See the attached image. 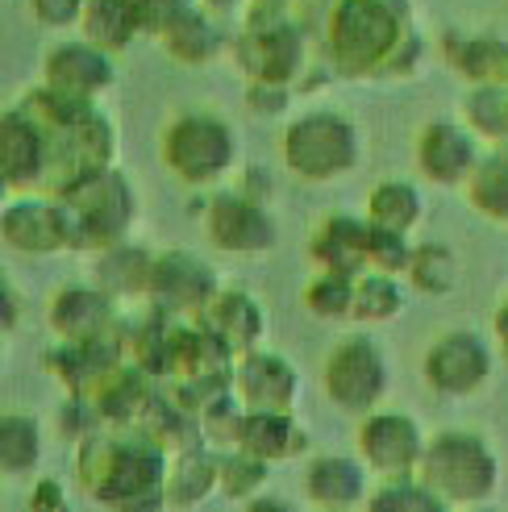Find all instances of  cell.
<instances>
[{
    "label": "cell",
    "mask_w": 508,
    "mask_h": 512,
    "mask_svg": "<svg viewBox=\"0 0 508 512\" xmlns=\"http://www.w3.org/2000/svg\"><path fill=\"white\" fill-rule=\"evenodd\" d=\"M325 55L346 80H404L425 59L409 0H334L325 13Z\"/></svg>",
    "instance_id": "obj_1"
},
{
    "label": "cell",
    "mask_w": 508,
    "mask_h": 512,
    "mask_svg": "<svg viewBox=\"0 0 508 512\" xmlns=\"http://www.w3.org/2000/svg\"><path fill=\"white\" fill-rule=\"evenodd\" d=\"M167 463L171 454L138 425H100L80 442L75 475L80 488L105 508L146 512L167 508Z\"/></svg>",
    "instance_id": "obj_2"
},
{
    "label": "cell",
    "mask_w": 508,
    "mask_h": 512,
    "mask_svg": "<svg viewBox=\"0 0 508 512\" xmlns=\"http://www.w3.org/2000/svg\"><path fill=\"white\" fill-rule=\"evenodd\" d=\"M17 109L38 121V130L46 134V146H50V175L42 196H59L75 179H84L100 167H113L117 134H113V121L96 109V100L67 96L50 84H38L17 100Z\"/></svg>",
    "instance_id": "obj_3"
},
{
    "label": "cell",
    "mask_w": 508,
    "mask_h": 512,
    "mask_svg": "<svg viewBox=\"0 0 508 512\" xmlns=\"http://www.w3.org/2000/svg\"><path fill=\"white\" fill-rule=\"evenodd\" d=\"M63 217H67V238L71 250L96 254L105 246H117L130 234L138 217V196L134 184L117 167H100L84 179H75L67 192H59Z\"/></svg>",
    "instance_id": "obj_4"
},
{
    "label": "cell",
    "mask_w": 508,
    "mask_h": 512,
    "mask_svg": "<svg viewBox=\"0 0 508 512\" xmlns=\"http://www.w3.org/2000/svg\"><path fill=\"white\" fill-rule=\"evenodd\" d=\"M417 475L442 496L446 508L488 504L500 488L496 450L471 429H446L438 438H429Z\"/></svg>",
    "instance_id": "obj_5"
},
{
    "label": "cell",
    "mask_w": 508,
    "mask_h": 512,
    "mask_svg": "<svg viewBox=\"0 0 508 512\" xmlns=\"http://www.w3.org/2000/svg\"><path fill=\"white\" fill-rule=\"evenodd\" d=\"M234 63L246 71V80L292 84L300 67L309 63V46H304V30L292 5L246 0L242 34L234 38Z\"/></svg>",
    "instance_id": "obj_6"
},
{
    "label": "cell",
    "mask_w": 508,
    "mask_h": 512,
    "mask_svg": "<svg viewBox=\"0 0 508 512\" xmlns=\"http://www.w3.org/2000/svg\"><path fill=\"white\" fill-rule=\"evenodd\" d=\"M309 259L321 271H342L359 279L363 271H396L404 275L413 259L409 234L379 229L367 217H325L309 238Z\"/></svg>",
    "instance_id": "obj_7"
},
{
    "label": "cell",
    "mask_w": 508,
    "mask_h": 512,
    "mask_svg": "<svg viewBox=\"0 0 508 512\" xmlns=\"http://www.w3.org/2000/svg\"><path fill=\"white\" fill-rule=\"evenodd\" d=\"M163 167L188 188H213L238 163V138L217 113H180L159 134Z\"/></svg>",
    "instance_id": "obj_8"
},
{
    "label": "cell",
    "mask_w": 508,
    "mask_h": 512,
    "mask_svg": "<svg viewBox=\"0 0 508 512\" xmlns=\"http://www.w3.org/2000/svg\"><path fill=\"white\" fill-rule=\"evenodd\" d=\"M279 159L304 184H329L359 167V130L342 113H304L288 121L284 138H279Z\"/></svg>",
    "instance_id": "obj_9"
},
{
    "label": "cell",
    "mask_w": 508,
    "mask_h": 512,
    "mask_svg": "<svg viewBox=\"0 0 508 512\" xmlns=\"http://www.w3.org/2000/svg\"><path fill=\"white\" fill-rule=\"evenodd\" d=\"M325 400L342 413L367 417L371 408L388 396V358L371 334H346L329 346L321 367Z\"/></svg>",
    "instance_id": "obj_10"
},
{
    "label": "cell",
    "mask_w": 508,
    "mask_h": 512,
    "mask_svg": "<svg viewBox=\"0 0 508 512\" xmlns=\"http://www.w3.org/2000/svg\"><path fill=\"white\" fill-rule=\"evenodd\" d=\"M205 234L225 254H263L279 242L271 209L242 188H221L205 204Z\"/></svg>",
    "instance_id": "obj_11"
},
{
    "label": "cell",
    "mask_w": 508,
    "mask_h": 512,
    "mask_svg": "<svg viewBox=\"0 0 508 512\" xmlns=\"http://www.w3.org/2000/svg\"><path fill=\"white\" fill-rule=\"evenodd\" d=\"M217 292H221L217 271L205 259H196L192 250H163V254H155V271H150V296H146V304H155V309H163L171 317L196 321L213 304Z\"/></svg>",
    "instance_id": "obj_12"
},
{
    "label": "cell",
    "mask_w": 508,
    "mask_h": 512,
    "mask_svg": "<svg viewBox=\"0 0 508 512\" xmlns=\"http://www.w3.org/2000/svg\"><path fill=\"white\" fill-rule=\"evenodd\" d=\"M421 375L442 396H471L492 379V350L471 329H450L425 346Z\"/></svg>",
    "instance_id": "obj_13"
},
{
    "label": "cell",
    "mask_w": 508,
    "mask_h": 512,
    "mask_svg": "<svg viewBox=\"0 0 508 512\" xmlns=\"http://www.w3.org/2000/svg\"><path fill=\"white\" fill-rule=\"evenodd\" d=\"M354 446H359V458L375 471V475H417L421 454H425V433L413 417L404 413H371L359 421V433H354Z\"/></svg>",
    "instance_id": "obj_14"
},
{
    "label": "cell",
    "mask_w": 508,
    "mask_h": 512,
    "mask_svg": "<svg viewBox=\"0 0 508 512\" xmlns=\"http://www.w3.org/2000/svg\"><path fill=\"white\" fill-rule=\"evenodd\" d=\"M0 238L17 254H59L71 250L67 238V217L59 196H42V192H25L5 204L0 213Z\"/></svg>",
    "instance_id": "obj_15"
},
{
    "label": "cell",
    "mask_w": 508,
    "mask_h": 512,
    "mask_svg": "<svg viewBox=\"0 0 508 512\" xmlns=\"http://www.w3.org/2000/svg\"><path fill=\"white\" fill-rule=\"evenodd\" d=\"M417 171L438 188H463L479 163V138L459 121H425L413 142Z\"/></svg>",
    "instance_id": "obj_16"
},
{
    "label": "cell",
    "mask_w": 508,
    "mask_h": 512,
    "mask_svg": "<svg viewBox=\"0 0 508 512\" xmlns=\"http://www.w3.org/2000/svg\"><path fill=\"white\" fill-rule=\"evenodd\" d=\"M125 363H130V358H125L121 325H117V334L92 338V342H59L46 354V371L55 375L71 396H96Z\"/></svg>",
    "instance_id": "obj_17"
},
{
    "label": "cell",
    "mask_w": 508,
    "mask_h": 512,
    "mask_svg": "<svg viewBox=\"0 0 508 512\" xmlns=\"http://www.w3.org/2000/svg\"><path fill=\"white\" fill-rule=\"evenodd\" d=\"M0 175L13 196L42 192L50 175V146L46 134L38 130L34 117H25L17 105L0 121Z\"/></svg>",
    "instance_id": "obj_18"
},
{
    "label": "cell",
    "mask_w": 508,
    "mask_h": 512,
    "mask_svg": "<svg viewBox=\"0 0 508 512\" xmlns=\"http://www.w3.org/2000/svg\"><path fill=\"white\" fill-rule=\"evenodd\" d=\"M46 325L55 329L59 342H92V338L117 334V325H121L117 296H109L96 284H67L50 296Z\"/></svg>",
    "instance_id": "obj_19"
},
{
    "label": "cell",
    "mask_w": 508,
    "mask_h": 512,
    "mask_svg": "<svg viewBox=\"0 0 508 512\" xmlns=\"http://www.w3.org/2000/svg\"><path fill=\"white\" fill-rule=\"evenodd\" d=\"M234 392L246 408H275V413H292L300 375L284 354L275 350H246L234 363Z\"/></svg>",
    "instance_id": "obj_20"
},
{
    "label": "cell",
    "mask_w": 508,
    "mask_h": 512,
    "mask_svg": "<svg viewBox=\"0 0 508 512\" xmlns=\"http://www.w3.org/2000/svg\"><path fill=\"white\" fill-rule=\"evenodd\" d=\"M117 80V67H113V55L105 46H96L88 38L80 42H59L55 50L46 55V67H42V84L59 88L67 96H88L96 100L100 92H109Z\"/></svg>",
    "instance_id": "obj_21"
},
{
    "label": "cell",
    "mask_w": 508,
    "mask_h": 512,
    "mask_svg": "<svg viewBox=\"0 0 508 512\" xmlns=\"http://www.w3.org/2000/svg\"><path fill=\"white\" fill-rule=\"evenodd\" d=\"M367 463L363 458H346V454H317L304 463L300 475V492L313 508L321 512H346L367 504Z\"/></svg>",
    "instance_id": "obj_22"
},
{
    "label": "cell",
    "mask_w": 508,
    "mask_h": 512,
    "mask_svg": "<svg viewBox=\"0 0 508 512\" xmlns=\"http://www.w3.org/2000/svg\"><path fill=\"white\" fill-rule=\"evenodd\" d=\"M221 488V450L205 438L171 450L167 463V508H200Z\"/></svg>",
    "instance_id": "obj_23"
},
{
    "label": "cell",
    "mask_w": 508,
    "mask_h": 512,
    "mask_svg": "<svg viewBox=\"0 0 508 512\" xmlns=\"http://www.w3.org/2000/svg\"><path fill=\"white\" fill-rule=\"evenodd\" d=\"M238 450L263 458V463H288L309 450V433L292 413H275V408H246L238 429Z\"/></svg>",
    "instance_id": "obj_24"
},
{
    "label": "cell",
    "mask_w": 508,
    "mask_h": 512,
    "mask_svg": "<svg viewBox=\"0 0 508 512\" xmlns=\"http://www.w3.org/2000/svg\"><path fill=\"white\" fill-rule=\"evenodd\" d=\"M150 271H155V254L146 246L117 242V246H105L92 254V284L105 288L117 300H146Z\"/></svg>",
    "instance_id": "obj_25"
},
{
    "label": "cell",
    "mask_w": 508,
    "mask_h": 512,
    "mask_svg": "<svg viewBox=\"0 0 508 512\" xmlns=\"http://www.w3.org/2000/svg\"><path fill=\"white\" fill-rule=\"evenodd\" d=\"M155 38L163 42V50H167V55L180 63V67H205V63H213L221 50H225L221 25L200 13V9H196V0H192L188 9L175 13Z\"/></svg>",
    "instance_id": "obj_26"
},
{
    "label": "cell",
    "mask_w": 508,
    "mask_h": 512,
    "mask_svg": "<svg viewBox=\"0 0 508 512\" xmlns=\"http://www.w3.org/2000/svg\"><path fill=\"white\" fill-rule=\"evenodd\" d=\"M196 321H205L234 354L254 350V346H259V338H263V309L242 288H221L213 296V304Z\"/></svg>",
    "instance_id": "obj_27"
},
{
    "label": "cell",
    "mask_w": 508,
    "mask_h": 512,
    "mask_svg": "<svg viewBox=\"0 0 508 512\" xmlns=\"http://www.w3.org/2000/svg\"><path fill=\"white\" fill-rule=\"evenodd\" d=\"M442 59L471 84H508V42L492 34H459L442 38Z\"/></svg>",
    "instance_id": "obj_28"
},
{
    "label": "cell",
    "mask_w": 508,
    "mask_h": 512,
    "mask_svg": "<svg viewBox=\"0 0 508 512\" xmlns=\"http://www.w3.org/2000/svg\"><path fill=\"white\" fill-rule=\"evenodd\" d=\"M80 30L88 42L105 46L109 55H121V50L134 46L138 34H146V25H142V13L134 0H88Z\"/></svg>",
    "instance_id": "obj_29"
},
{
    "label": "cell",
    "mask_w": 508,
    "mask_h": 512,
    "mask_svg": "<svg viewBox=\"0 0 508 512\" xmlns=\"http://www.w3.org/2000/svg\"><path fill=\"white\" fill-rule=\"evenodd\" d=\"M463 192L475 213H484L496 225H508V142L492 146L488 155H479Z\"/></svg>",
    "instance_id": "obj_30"
},
{
    "label": "cell",
    "mask_w": 508,
    "mask_h": 512,
    "mask_svg": "<svg viewBox=\"0 0 508 512\" xmlns=\"http://www.w3.org/2000/svg\"><path fill=\"white\" fill-rule=\"evenodd\" d=\"M463 125L492 146L508 142V84H471L463 96Z\"/></svg>",
    "instance_id": "obj_31"
},
{
    "label": "cell",
    "mask_w": 508,
    "mask_h": 512,
    "mask_svg": "<svg viewBox=\"0 0 508 512\" xmlns=\"http://www.w3.org/2000/svg\"><path fill=\"white\" fill-rule=\"evenodd\" d=\"M404 304H409V296H404L396 271H363L354 279V321L384 325L404 313Z\"/></svg>",
    "instance_id": "obj_32"
},
{
    "label": "cell",
    "mask_w": 508,
    "mask_h": 512,
    "mask_svg": "<svg viewBox=\"0 0 508 512\" xmlns=\"http://www.w3.org/2000/svg\"><path fill=\"white\" fill-rule=\"evenodd\" d=\"M421 192L409 184V179H384L375 184L367 196V221L379 229H392V234H409V229L421 221Z\"/></svg>",
    "instance_id": "obj_33"
},
{
    "label": "cell",
    "mask_w": 508,
    "mask_h": 512,
    "mask_svg": "<svg viewBox=\"0 0 508 512\" xmlns=\"http://www.w3.org/2000/svg\"><path fill=\"white\" fill-rule=\"evenodd\" d=\"M42 458V429L25 413H5L0 421V471L9 479L30 475Z\"/></svg>",
    "instance_id": "obj_34"
},
{
    "label": "cell",
    "mask_w": 508,
    "mask_h": 512,
    "mask_svg": "<svg viewBox=\"0 0 508 512\" xmlns=\"http://www.w3.org/2000/svg\"><path fill=\"white\" fill-rule=\"evenodd\" d=\"M409 284L417 292H429V296H446L454 292V284H459V254H454L446 242H421L413 246V259H409Z\"/></svg>",
    "instance_id": "obj_35"
},
{
    "label": "cell",
    "mask_w": 508,
    "mask_h": 512,
    "mask_svg": "<svg viewBox=\"0 0 508 512\" xmlns=\"http://www.w3.org/2000/svg\"><path fill=\"white\" fill-rule=\"evenodd\" d=\"M300 304L321 321H354V275L317 267V275L300 292Z\"/></svg>",
    "instance_id": "obj_36"
},
{
    "label": "cell",
    "mask_w": 508,
    "mask_h": 512,
    "mask_svg": "<svg viewBox=\"0 0 508 512\" xmlns=\"http://www.w3.org/2000/svg\"><path fill=\"white\" fill-rule=\"evenodd\" d=\"M363 508H371V512H442L446 504L421 475H392L367 496Z\"/></svg>",
    "instance_id": "obj_37"
},
{
    "label": "cell",
    "mask_w": 508,
    "mask_h": 512,
    "mask_svg": "<svg viewBox=\"0 0 508 512\" xmlns=\"http://www.w3.org/2000/svg\"><path fill=\"white\" fill-rule=\"evenodd\" d=\"M271 479V463H263V458H254L238 446L221 450V492L234 496V500H254L263 492V483Z\"/></svg>",
    "instance_id": "obj_38"
},
{
    "label": "cell",
    "mask_w": 508,
    "mask_h": 512,
    "mask_svg": "<svg viewBox=\"0 0 508 512\" xmlns=\"http://www.w3.org/2000/svg\"><path fill=\"white\" fill-rule=\"evenodd\" d=\"M100 425H105V417H100V408H96V400L92 396H71L67 392V400L59 404V438H88V433H96Z\"/></svg>",
    "instance_id": "obj_39"
},
{
    "label": "cell",
    "mask_w": 508,
    "mask_h": 512,
    "mask_svg": "<svg viewBox=\"0 0 508 512\" xmlns=\"http://www.w3.org/2000/svg\"><path fill=\"white\" fill-rule=\"evenodd\" d=\"M292 105V84H267V80H250L246 84V109L254 117H279Z\"/></svg>",
    "instance_id": "obj_40"
},
{
    "label": "cell",
    "mask_w": 508,
    "mask_h": 512,
    "mask_svg": "<svg viewBox=\"0 0 508 512\" xmlns=\"http://www.w3.org/2000/svg\"><path fill=\"white\" fill-rule=\"evenodd\" d=\"M88 0H30V13L42 25H75L84 17Z\"/></svg>",
    "instance_id": "obj_41"
},
{
    "label": "cell",
    "mask_w": 508,
    "mask_h": 512,
    "mask_svg": "<svg viewBox=\"0 0 508 512\" xmlns=\"http://www.w3.org/2000/svg\"><path fill=\"white\" fill-rule=\"evenodd\" d=\"M138 5V13H142V25H146V34H159L163 25L180 13V9H188L192 0H134Z\"/></svg>",
    "instance_id": "obj_42"
},
{
    "label": "cell",
    "mask_w": 508,
    "mask_h": 512,
    "mask_svg": "<svg viewBox=\"0 0 508 512\" xmlns=\"http://www.w3.org/2000/svg\"><path fill=\"white\" fill-rule=\"evenodd\" d=\"M0 329H5V334H17L21 329V292L9 284H0Z\"/></svg>",
    "instance_id": "obj_43"
},
{
    "label": "cell",
    "mask_w": 508,
    "mask_h": 512,
    "mask_svg": "<svg viewBox=\"0 0 508 512\" xmlns=\"http://www.w3.org/2000/svg\"><path fill=\"white\" fill-rule=\"evenodd\" d=\"M67 504H71V500L63 496V483H59V479H42V483H38V488L30 492V508H34V512H38V508H50V512H63Z\"/></svg>",
    "instance_id": "obj_44"
},
{
    "label": "cell",
    "mask_w": 508,
    "mask_h": 512,
    "mask_svg": "<svg viewBox=\"0 0 508 512\" xmlns=\"http://www.w3.org/2000/svg\"><path fill=\"white\" fill-rule=\"evenodd\" d=\"M492 329H496V342H500V350H504V358H508V300H504L500 309H496Z\"/></svg>",
    "instance_id": "obj_45"
},
{
    "label": "cell",
    "mask_w": 508,
    "mask_h": 512,
    "mask_svg": "<svg viewBox=\"0 0 508 512\" xmlns=\"http://www.w3.org/2000/svg\"><path fill=\"white\" fill-rule=\"evenodd\" d=\"M279 5H296V0H279Z\"/></svg>",
    "instance_id": "obj_46"
}]
</instances>
